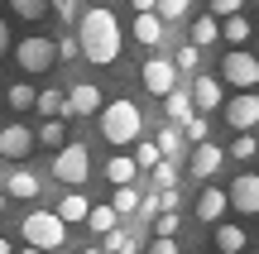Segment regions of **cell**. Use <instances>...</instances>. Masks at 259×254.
Segmentation results:
<instances>
[{
  "mask_svg": "<svg viewBox=\"0 0 259 254\" xmlns=\"http://www.w3.org/2000/svg\"><path fill=\"white\" fill-rule=\"evenodd\" d=\"M38 115L44 120H67V96L63 91H38Z\"/></svg>",
  "mask_w": 259,
  "mask_h": 254,
  "instance_id": "ac0fdd59",
  "label": "cell"
},
{
  "mask_svg": "<svg viewBox=\"0 0 259 254\" xmlns=\"http://www.w3.org/2000/svg\"><path fill=\"white\" fill-rule=\"evenodd\" d=\"M173 63H178V72L197 77V67H202V48H197V43H183V48H178V58H173Z\"/></svg>",
  "mask_w": 259,
  "mask_h": 254,
  "instance_id": "83f0119b",
  "label": "cell"
},
{
  "mask_svg": "<svg viewBox=\"0 0 259 254\" xmlns=\"http://www.w3.org/2000/svg\"><path fill=\"white\" fill-rule=\"evenodd\" d=\"M183 134H187V139H192V144H206V134H211V125H206V115H202V111H197V115H192V120H187V125H183Z\"/></svg>",
  "mask_w": 259,
  "mask_h": 254,
  "instance_id": "4dcf8cb0",
  "label": "cell"
},
{
  "mask_svg": "<svg viewBox=\"0 0 259 254\" xmlns=\"http://www.w3.org/2000/svg\"><path fill=\"white\" fill-rule=\"evenodd\" d=\"M187 5H192V0H158V15H163V19H178V15H187Z\"/></svg>",
  "mask_w": 259,
  "mask_h": 254,
  "instance_id": "8d00e7d4",
  "label": "cell"
},
{
  "mask_svg": "<svg viewBox=\"0 0 259 254\" xmlns=\"http://www.w3.org/2000/svg\"><path fill=\"white\" fill-rule=\"evenodd\" d=\"M154 235H173L178 240V211H158L154 216Z\"/></svg>",
  "mask_w": 259,
  "mask_h": 254,
  "instance_id": "836d02e7",
  "label": "cell"
},
{
  "mask_svg": "<svg viewBox=\"0 0 259 254\" xmlns=\"http://www.w3.org/2000/svg\"><path fill=\"white\" fill-rule=\"evenodd\" d=\"M144 86L154 96L178 91V63H168V58H149V63H144Z\"/></svg>",
  "mask_w": 259,
  "mask_h": 254,
  "instance_id": "52a82bcc",
  "label": "cell"
},
{
  "mask_svg": "<svg viewBox=\"0 0 259 254\" xmlns=\"http://www.w3.org/2000/svg\"><path fill=\"white\" fill-rule=\"evenodd\" d=\"M135 168H139L135 159H111L106 163V178H111L115 187H125V182H135Z\"/></svg>",
  "mask_w": 259,
  "mask_h": 254,
  "instance_id": "4316f807",
  "label": "cell"
},
{
  "mask_svg": "<svg viewBox=\"0 0 259 254\" xmlns=\"http://www.w3.org/2000/svg\"><path fill=\"white\" fill-rule=\"evenodd\" d=\"M139 130H144V115L135 111V101H111L101 111V134L111 144H135Z\"/></svg>",
  "mask_w": 259,
  "mask_h": 254,
  "instance_id": "3957f363",
  "label": "cell"
},
{
  "mask_svg": "<svg viewBox=\"0 0 259 254\" xmlns=\"http://www.w3.org/2000/svg\"><path fill=\"white\" fill-rule=\"evenodd\" d=\"M5 106H15V111H38V91H34V86H10V91H5Z\"/></svg>",
  "mask_w": 259,
  "mask_h": 254,
  "instance_id": "cb8c5ba5",
  "label": "cell"
},
{
  "mask_svg": "<svg viewBox=\"0 0 259 254\" xmlns=\"http://www.w3.org/2000/svg\"><path fill=\"white\" fill-rule=\"evenodd\" d=\"M111 207L120 211V216H130V211H139V207H144V197H139V192H135V182H125V187H115Z\"/></svg>",
  "mask_w": 259,
  "mask_h": 254,
  "instance_id": "d4e9b609",
  "label": "cell"
},
{
  "mask_svg": "<svg viewBox=\"0 0 259 254\" xmlns=\"http://www.w3.org/2000/svg\"><path fill=\"white\" fill-rule=\"evenodd\" d=\"M154 187H178V168L173 163H158L154 168Z\"/></svg>",
  "mask_w": 259,
  "mask_h": 254,
  "instance_id": "d590c367",
  "label": "cell"
},
{
  "mask_svg": "<svg viewBox=\"0 0 259 254\" xmlns=\"http://www.w3.org/2000/svg\"><path fill=\"white\" fill-rule=\"evenodd\" d=\"M77 38H82V58H92L96 67H111L115 58H120V19H115V10L92 5L82 15Z\"/></svg>",
  "mask_w": 259,
  "mask_h": 254,
  "instance_id": "6da1fadb",
  "label": "cell"
},
{
  "mask_svg": "<svg viewBox=\"0 0 259 254\" xmlns=\"http://www.w3.org/2000/svg\"><path fill=\"white\" fill-rule=\"evenodd\" d=\"M0 254H15V249H10V240H0Z\"/></svg>",
  "mask_w": 259,
  "mask_h": 254,
  "instance_id": "ee69618b",
  "label": "cell"
},
{
  "mask_svg": "<svg viewBox=\"0 0 259 254\" xmlns=\"http://www.w3.org/2000/svg\"><path fill=\"white\" fill-rule=\"evenodd\" d=\"M53 15L58 19H72L77 15V0H53Z\"/></svg>",
  "mask_w": 259,
  "mask_h": 254,
  "instance_id": "ab89813d",
  "label": "cell"
},
{
  "mask_svg": "<svg viewBox=\"0 0 259 254\" xmlns=\"http://www.w3.org/2000/svg\"><path fill=\"white\" fill-rule=\"evenodd\" d=\"M130 5H135V15H149V10L158 15V0H130Z\"/></svg>",
  "mask_w": 259,
  "mask_h": 254,
  "instance_id": "b9f144b4",
  "label": "cell"
},
{
  "mask_svg": "<svg viewBox=\"0 0 259 254\" xmlns=\"http://www.w3.org/2000/svg\"><path fill=\"white\" fill-rule=\"evenodd\" d=\"M19 254H48V249H38V245H24V249H19Z\"/></svg>",
  "mask_w": 259,
  "mask_h": 254,
  "instance_id": "7bdbcfd3",
  "label": "cell"
},
{
  "mask_svg": "<svg viewBox=\"0 0 259 254\" xmlns=\"http://www.w3.org/2000/svg\"><path fill=\"white\" fill-rule=\"evenodd\" d=\"M221 163H226V154L216 149L211 139L192 149V173H197V178H216V168H221Z\"/></svg>",
  "mask_w": 259,
  "mask_h": 254,
  "instance_id": "9a60e30c",
  "label": "cell"
},
{
  "mask_svg": "<svg viewBox=\"0 0 259 254\" xmlns=\"http://www.w3.org/2000/svg\"><path fill=\"white\" fill-rule=\"evenodd\" d=\"M15 58H19V67H24V72H48V67L63 63V48H58V38L34 34V38H19Z\"/></svg>",
  "mask_w": 259,
  "mask_h": 254,
  "instance_id": "277c9868",
  "label": "cell"
},
{
  "mask_svg": "<svg viewBox=\"0 0 259 254\" xmlns=\"http://www.w3.org/2000/svg\"><path fill=\"white\" fill-rule=\"evenodd\" d=\"M221 38L240 48L245 38H250V19H245V15H226V24H221Z\"/></svg>",
  "mask_w": 259,
  "mask_h": 254,
  "instance_id": "7402d4cb",
  "label": "cell"
},
{
  "mask_svg": "<svg viewBox=\"0 0 259 254\" xmlns=\"http://www.w3.org/2000/svg\"><path fill=\"white\" fill-rule=\"evenodd\" d=\"M0 159H5V154H0Z\"/></svg>",
  "mask_w": 259,
  "mask_h": 254,
  "instance_id": "7dc6e473",
  "label": "cell"
},
{
  "mask_svg": "<svg viewBox=\"0 0 259 254\" xmlns=\"http://www.w3.org/2000/svg\"><path fill=\"white\" fill-rule=\"evenodd\" d=\"M226 120H231V130H254V125H259V96L240 91L231 106H226Z\"/></svg>",
  "mask_w": 259,
  "mask_h": 254,
  "instance_id": "ba28073f",
  "label": "cell"
},
{
  "mask_svg": "<svg viewBox=\"0 0 259 254\" xmlns=\"http://www.w3.org/2000/svg\"><path fill=\"white\" fill-rule=\"evenodd\" d=\"M5 192H10V197H38V178L29 168H15L5 178Z\"/></svg>",
  "mask_w": 259,
  "mask_h": 254,
  "instance_id": "e0dca14e",
  "label": "cell"
},
{
  "mask_svg": "<svg viewBox=\"0 0 259 254\" xmlns=\"http://www.w3.org/2000/svg\"><path fill=\"white\" fill-rule=\"evenodd\" d=\"M135 38L139 43H163V15H154V10H149V15H135Z\"/></svg>",
  "mask_w": 259,
  "mask_h": 254,
  "instance_id": "2e32d148",
  "label": "cell"
},
{
  "mask_svg": "<svg viewBox=\"0 0 259 254\" xmlns=\"http://www.w3.org/2000/svg\"><path fill=\"white\" fill-rule=\"evenodd\" d=\"M58 216H63L67 226H72V221H87V216H92V201L72 192V197H63V201H58Z\"/></svg>",
  "mask_w": 259,
  "mask_h": 254,
  "instance_id": "d6986e66",
  "label": "cell"
},
{
  "mask_svg": "<svg viewBox=\"0 0 259 254\" xmlns=\"http://www.w3.org/2000/svg\"><path fill=\"white\" fill-rule=\"evenodd\" d=\"M0 211H5V197H0Z\"/></svg>",
  "mask_w": 259,
  "mask_h": 254,
  "instance_id": "bcb514c9",
  "label": "cell"
},
{
  "mask_svg": "<svg viewBox=\"0 0 259 254\" xmlns=\"http://www.w3.org/2000/svg\"><path fill=\"white\" fill-rule=\"evenodd\" d=\"M226 207H231V192H216V187H202V197H197V216L211 226V221L226 216Z\"/></svg>",
  "mask_w": 259,
  "mask_h": 254,
  "instance_id": "5bb4252c",
  "label": "cell"
},
{
  "mask_svg": "<svg viewBox=\"0 0 259 254\" xmlns=\"http://www.w3.org/2000/svg\"><path fill=\"white\" fill-rule=\"evenodd\" d=\"M178 144H183V134H178V125H168V130L158 134V149H163L168 159H173V154H178Z\"/></svg>",
  "mask_w": 259,
  "mask_h": 254,
  "instance_id": "e575fe53",
  "label": "cell"
},
{
  "mask_svg": "<svg viewBox=\"0 0 259 254\" xmlns=\"http://www.w3.org/2000/svg\"><path fill=\"white\" fill-rule=\"evenodd\" d=\"M82 254H101V249H82Z\"/></svg>",
  "mask_w": 259,
  "mask_h": 254,
  "instance_id": "f6af8a7d",
  "label": "cell"
},
{
  "mask_svg": "<svg viewBox=\"0 0 259 254\" xmlns=\"http://www.w3.org/2000/svg\"><path fill=\"white\" fill-rule=\"evenodd\" d=\"M163 115H168V125H187V120L197 115L192 91H168V96H163Z\"/></svg>",
  "mask_w": 259,
  "mask_h": 254,
  "instance_id": "4fadbf2b",
  "label": "cell"
},
{
  "mask_svg": "<svg viewBox=\"0 0 259 254\" xmlns=\"http://www.w3.org/2000/svg\"><path fill=\"white\" fill-rule=\"evenodd\" d=\"M5 53H15V48H10V24L0 19V58H5Z\"/></svg>",
  "mask_w": 259,
  "mask_h": 254,
  "instance_id": "60d3db41",
  "label": "cell"
},
{
  "mask_svg": "<svg viewBox=\"0 0 259 254\" xmlns=\"http://www.w3.org/2000/svg\"><path fill=\"white\" fill-rule=\"evenodd\" d=\"M87 173H92V154H87V144H67V149H58V159H53V178L58 182L82 187Z\"/></svg>",
  "mask_w": 259,
  "mask_h": 254,
  "instance_id": "5b68a950",
  "label": "cell"
},
{
  "mask_svg": "<svg viewBox=\"0 0 259 254\" xmlns=\"http://www.w3.org/2000/svg\"><path fill=\"white\" fill-rule=\"evenodd\" d=\"M19 230H24V245H38V249H48V254L67 245V221L58 216V211H29Z\"/></svg>",
  "mask_w": 259,
  "mask_h": 254,
  "instance_id": "7a4b0ae2",
  "label": "cell"
},
{
  "mask_svg": "<svg viewBox=\"0 0 259 254\" xmlns=\"http://www.w3.org/2000/svg\"><path fill=\"white\" fill-rule=\"evenodd\" d=\"M192 101H197V111H216V106H221V82H216V77H206V72H197L192 77Z\"/></svg>",
  "mask_w": 259,
  "mask_h": 254,
  "instance_id": "7c38bea8",
  "label": "cell"
},
{
  "mask_svg": "<svg viewBox=\"0 0 259 254\" xmlns=\"http://www.w3.org/2000/svg\"><path fill=\"white\" fill-rule=\"evenodd\" d=\"M96 111H106L101 91H96L92 82H77L72 91H67V115H96Z\"/></svg>",
  "mask_w": 259,
  "mask_h": 254,
  "instance_id": "8fae6325",
  "label": "cell"
},
{
  "mask_svg": "<svg viewBox=\"0 0 259 254\" xmlns=\"http://www.w3.org/2000/svg\"><path fill=\"white\" fill-rule=\"evenodd\" d=\"M231 207L245 211V216H259V178L254 173H240V178L231 182Z\"/></svg>",
  "mask_w": 259,
  "mask_h": 254,
  "instance_id": "9c48e42d",
  "label": "cell"
},
{
  "mask_svg": "<svg viewBox=\"0 0 259 254\" xmlns=\"http://www.w3.org/2000/svg\"><path fill=\"white\" fill-rule=\"evenodd\" d=\"M106 254H135V240H130L125 230H111V235H106Z\"/></svg>",
  "mask_w": 259,
  "mask_h": 254,
  "instance_id": "d6a6232c",
  "label": "cell"
},
{
  "mask_svg": "<svg viewBox=\"0 0 259 254\" xmlns=\"http://www.w3.org/2000/svg\"><path fill=\"white\" fill-rule=\"evenodd\" d=\"M38 144H48V149H67V125L63 120H44V125H38Z\"/></svg>",
  "mask_w": 259,
  "mask_h": 254,
  "instance_id": "603a6c76",
  "label": "cell"
},
{
  "mask_svg": "<svg viewBox=\"0 0 259 254\" xmlns=\"http://www.w3.org/2000/svg\"><path fill=\"white\" fill-rule=\"evenodd\" d=\"M34 144H38V134L24 130V125H5V130H0V154H5V159H24Z\"/></svg>",
  "mask_w": 259,
  "mask_h": 254,
  "instance_id": "30bf717a",
  "label": "cell"
},
{
  "mask_svg": "<svg viewBox=\"0 0 259 254\" xmlns=\"http://www.w3.org/2000/svg\"><path fill=\"white\" fill-rule=\"evenodd\" d=\"M254 154H259V139H254L250 130H240L235 144H231V159H254Z\"/></svg>",
  "mask_w": 259,
  "mask_h": 254,
  "instance_id": "f546056e",
  "label": "cell"
},
{
  "mask_svg": "<svg viewBox=\"0 0 259 254\" xmlns=\"http://www.w3.org/2000/svg\"><path fill=\"white\" fill-rule=\"evenodd\" d=\"M135 163H139V168H158V163H163V149H158V144H139Z\"/></svg>",
  "mask_w": 259,
  "mask_h": 254,
  "instance_id": "1f68e13d",
  "label": "cell"
},
{
  "mask_svg": "<svg viewBox=\"0 0 259 254\" xmlns=\"http://www.w3.org/2000/svg\"><path fill=\"white\" fill-rule=\"evenodd\" d=\"M216 38H221V24H216L211 15H202V19L192 24V43H197V48H206V43H216Z\"/></svg>",
  "mask_w": 259,
  "mask_h": 254,
  "instance_id": "484cf974",
  "label": "cell"
},
{
  "mask_svg": "<svg viewBox=\"0 0 259 254\" xmlns=\"http://www.w3.org/2000/svg\"><path fill=\"white\" fill-rule=\"evenodd\" d=\"M115 221H120V211H115V207H92V216H87V226H92L96 235H111V230H120Z\"/></svg>",
  "mask_w": 259,
  "mask_h": 254,
  "instance_id": "ffe728a7",
  "label": "cell"
},
{
  "mask_svg": "<svg viewBox=\"0 0 259 254\" xmlns=\"http://www.w3.org/2000/svg\"><path fill=\"white\" fill-rule=\"evenodd\" d=\"M216 249L221 254H240L245 249V230L240 226H216Z\"/></svg>",
  "mask_w": 259,
  "mask_h": 254,
  "instance_id": "44dd1931",
  "label": "cell"
},
{
  "mask_svg": "<svg viewBox=\"0 0 259 254\" xmlns=\"http://www.w3.org/2000/svg\"><path fill=\"white\" fill-rule=\"evenodd\" d=\"M245 0H211V15H240Z\"/></svg>",
  "mask_w": 259,
  "mask_h": 254,
  "instance_id": "74e56055",
  "label": "cell"
},
{
  "mask_svg": "<svg viewBox=\"0 0 259 254\" xmlns=\"http://www.w3.org/2000/svg\"><path fill=\"white\" fill-rule=\"evenodd\" d=\"M10 5L19 10V19H48V10H53V0H10Z\"/></svg>",
  "mask_w": 259,
  "mask_h": 254,
  "instance_id": "f1b7e54d",
  "label": "cell"
},
{
  "mask_svg": "<svg viewBox=\"0 0 259 254\" xmlns=\"http://www.w3.org/2000/svg\"><path fill=\"white\" fill-rule=\"evenodd\" d=\"M226 82L240 86V91H250V86H259V58L254 53H226Z\"/></svg>",
  "mask_w": 259,
  "mask_h": 254,
  "instance_id": "8992f818",
  "label": "cell"
},
{
  "mask_svg": "<svg viewBox=\"0 0 259 254\" xmlns=\"http://www.w3.org/2000/svg\"><path fill=\"white\" fill-rule=\"evenodd\" d=\"M149 254H178V240L173 235H158L154 245H149Z\"/></svg>",
  "mask_w": 259,
  "mask_h": 254,
  "instance_id": "f35d334b",
  "label": "cell"
}]
</instances>
